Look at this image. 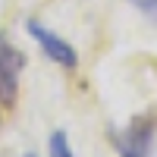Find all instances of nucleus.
<instances>
[{"mask_svg":"<svg viewBox=\"0 0 157 157\" xmlns=\"http://www.w3.org/2000/svg\"><path fill=\"white\" fill-rule=\"evenodd\" d=\"M25 66V57L0 35V107H13L19 98V72Z\"/></svg>","mask_w":157,"mask_h":157,"instance_id":"nucleus-2","label":"nucleus"},{"mask_svg":"<svg viewBox=\"0 0 157 157\" xmlns=\"http://www.w3.org/2000/svg\"><path fill=\"white\" fill-rule=\"evenodd\" d=\"M50 157H72L66 132H54V135H50Z\"/></svg>","mask_w":157,"mask_h":157,"instance_id":"nucleus-4","label":"nucleus"},{"mask_svg":"<svg viewBox=\"0 0 157 157\" xmlns=\"http://www.w3.org/2000/svg\"><path fill=\"white\" fill-rule=\"evenodd\" d=\"M25 157H35V154H25Z\"/></svg>","mask_w":157,"mask_h":157,"instance_id":"nucleus-6","label":"nucleus"},{"mask_svg":"<svg viewBox=\"0 0 157 157\" xmlns=\"http://www.w3.org/2000/svg\"><path fill=\"white\" fill-rule=\"evenodd\" d=\"M132 6H138L141 13H148V16H154L157 19V0H129Z\"/></svg>","mask_w":157,"mask_h":157,"instance_id":"nucleus-5","label":"nucleus"},{"mask_svg":"<svg viewBox=\"0 0 157 157\" xmlns=\"http://www.w3.org/2000/svg\"><path fill=\"white\" fill-rule=\"evenodd\" d=\"M29 35L41 44V50L47 54V60H54V63H60V66H66V69H72L75 63H78L75 47L66 41V38H60V35H54L50 29H44L41 22H29Z\"/></svg>","mask_w":157,"mask_h":157,"instance_id":"nucleus-3","label":"nucleus"},{"mask_svg":"<svg viewBox=\"0 0 157 157\" xmlns=\"http://www.w3.org/2000/svg\"><path fill=\"white\" fill-rule=\"evenodd\" d=\"M154 132H157L154 116H138V120H132L126 129L110 132V145L116 148L120 157H151Z\"/></svg>","mask_w":157,"mask_h":157,"instance_id":"nucleus-1","label":"nucleus"}]
</instances>
